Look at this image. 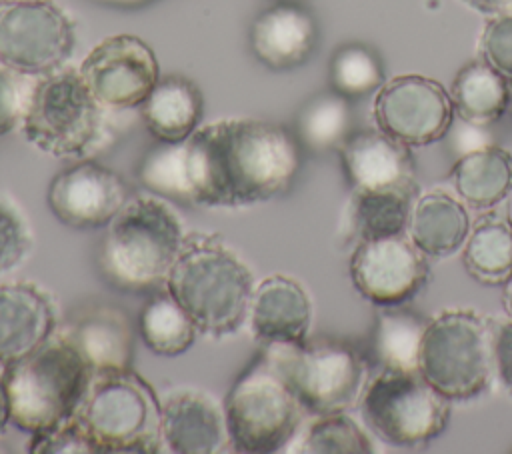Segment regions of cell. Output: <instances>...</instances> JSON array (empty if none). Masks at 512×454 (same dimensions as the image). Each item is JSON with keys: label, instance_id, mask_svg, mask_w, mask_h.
<instances>
[{"label": "cell", "instance_id": "25", "mask_svg": "<svg viewBox=\"0 0 512 454\" xmlns=\"http://www.w3.org/2000/svg\"><path fill=\"white\" fill-rule=\"evenodd\" d=\"M466 272L484 286H504L512 278V220L494 208L470 226L462 246Z\"/></svg>", "mask_w": 512, "mask_h": 454}, {"label": "cell", "instance_id": "11", "mask_svg": "<svg viewBox=\"0 0 512 454\" xmlns=\"http://www.w3.org/2000/svg\"><path fill=\"white\" fill-rule=\"evenodd\" d=\"M72 48L74 24L52 0L0 6V64L38 78L62 68Z\"/></svg>", "mask_w": 512, "mask_h": 454}, {"label": "cell", "instance_id": "26", "mask_svg": "<svg viewBox=\"0 0 512 454\" xmlns=\"http://www.w3.org/2000/svg\"><path fill=\"white\" fill-rule=\"evenodd\" d=\"M430 320L400 306H382L376 314L368 352L370 362L388 372H414L420 362V346Z\"/></svg>", "mask_w": 512, "mask_h": 454}, {"label": "cell", "instance_id": "18", "mask_svg": "<svg viewBox=\"0 0 512 454\" xmlns=\"http://www.w3.org/2000/svg\"><path fill=\"white\" fill-rule=\"evenodd\" d=\"M338 150L352 190H416L410 146L380 128L352 132Z\"/></svg>", "mask_w": 512, "mask_h": 454}, {"label": "cell", "instance_id": "10", "mask_svg": "<svg viewBox=\"0 0 512 454\" xmlns=\"http://www.w3.org/2000/svg\"><path fill=\"white\" fill-rule=\"evenodd\" d=\"M364 424L396 448H420L440 436L450 420V400L414 372L382 370L362 390Z\"/></svg>", "mask_w": 512, "mask_h": 454}, {"label": "cell", "instance_id": "19", "mask_svg": "<svg viewBox=\"0 0 512 454\" xmlns=\"http://www.w3.org/2000/svg\"><path fill=\"white\" fill-rule=\"evenodd\" d=\"M52 296L34 282L0 284V364H12L56 330Z\"/></svg>", "mask_w": 512, "mask_h": 454}, {"label": "cell", "instance_id": "3", "mask_svg": "<svg viewBox=\"0 0 512 454\" xmlns=\"http://www.w3.org/2000/svg\"><path fill=\"white\" fill-rule=\"evenodd\" d=\"M184 240L182 220L166 200L134 196L108 222L98 264L116 288L150 290L166 284Z\"/></svg>", "mask_w": 512, "mask_h": 454}, {"label": "cell", "instance_id": "7", "mask_svg": "<svg viewBox=\"0 0 512 454\" xmlns=\"http://www.w3.org/2000/svg\"><path fill=\"white\" fill-rule=\"evenodd\" d=\"M260 354L312 416L346 412L362 396L366 362L344 342H270Z\"/></svg>", "mask_w": 512, "mask_h": 454}, {"label": "cell", "instance_id": "16", "mask_svg": "<svg viewBox=\"0 0 512 454\" xmlns=\"http://www.w3.org/2000/svg\"><path fill=\"white\" fill-rule=\"evenodd\" d=\"M162 448L174 454H216L226 444L224 406L194 386H176L160 398Z\"/></svg>", "mask_w": 512, "mask_h": 454}, {"label": "cell", "instance_id": "22", "mask_svg": "<svg viewBox=\"0 0 512 454\" xmlns=\"http://www.w3.org/2000/svg\"><path fill=\"white\" fill-rule=\"evenodd\" d=\"M202 108L200 88L186 76L168 74L140 104V116L158 142H182L198 130Z\"/></svg>", "mask_w": 512, "mask_h": 454}, {"label": "cell", "instance_id": "28", "mask_svg": "<svg viewBox=\"0 0 512 454\" xmlns=\"http://www.w3.org/2000/svg\"><path fill=\"white\" fill-rule=\"evenodd\" d=\"M414 192L406 188L352 190L350 226L358 240L402 234L410 224Z\"/></svg>", "mask_w": 512, "mask_h": 454}, {"label": "cell", "instance_id": "29", "mask_svg": "<svg viewBox=\"0 0 512 454\" xmlns=\"http://www.w3.org/2000/svg\"><path fill=\"white\" fill-rule=\"evenodd\" d=\"M354 114L350 100L332 88L314 94L296 116V138L312 152L340 148L352 134Z\"/></svg>", "mask_w": 512, "mask_h": 454}, {"label": "cell", "instance_id": "13", "mask_svg": "<svg viewBox=\"0 0 512 454\" xmlns=\"http://www.w3.org/2000/svg\"><path fill=\"white\" fill-rule=\"evenodd\" d=\"M78 72L106 110L140 108L160 80L154 50L134 34L102 38L84 56Z\"/></svg>", "mask_w": 512, "mask_h": 454}, {"label": "cell", "instance_id": "21", "mask_svg": "<svg viewBox=\"0 0 512 454\" xmlns=\"http://www.w3.org/2000/svg\"><path fill=\"white\" fill-rule=\"evenodd\" d=\"M66 336L92 372L122 370L132 364V326L126 314L114 306L84 310L66 330Z\"/></svg>", "mask_w": 512, "mask_h": 454}, {"label": "cell", "instance_id": "35", "mask_svg": "<svg viewBox=\"0 0 512 454\" xmlns=\"http://www.w3.org/2000/svg\"><path fill=\"white\" fill-rule=\"evenodd\" d=\"M36 76L0 64V136L22 128Z\"/></svg>", "mask_w": 512, "mask_h": 454}, {"label": "cell", "instance_id": "4", "mask_svg": "<svg viewBox=\"0 0 512 454\" xmlns=\"http://www.w3.org/2000/svg\"><path fill=\"white\" fill-rule=\"evenodd\" d=\"M90 378V366L66 332H54L4 368L10 422L30 434L56 428L76 414Z\"/></svg>", "mask_w": 512, "mask_h": 454}, {"label": "cell", "instance_id": "5", "mask_svg": "<svg viewBox=\"0 0 512 454\" xmlns=\"http://www.w3.org/2000/svg\"><path fill=\"white\" fill-rule=\"evenodd\" d=\"M74 416L98 454H152L164 450L160 398L132 368L92 372Z\"/></svg>", "mask_w": 512, "mask_h": 454}, {"label": "cell", "instance_id": "36", "mask_svg": "<svg viewBox=\"0 0 512 454\" xmlns=\"http://www.w3.org/2000/svg\"><path fill=\"white\" fill-rule=\"evenodd\" d=\"M32 454H94L98 452L84 426L76 416L58 424L56 428L40 434H32Z\"/></svg>", "mask_w": 512, "mask_h": 454}, {"label": "cell", "instance_id": "41", "mask_svg": "<svg viewBox=\"0 0 512 454\" xmlns=\"http://www.w3.org/2000/svg\"><path fill=\"white\" fill-rule=\"evenodd\" d=\"M502 306H504V312H506L508 320H512V278L504 284V292H502Z\"/></svg>", "mask_w": 512, "mask_h": 454}, {"label": "cell", "instance_id": "33", "mask_svg": "<svg viewBox=\"0 0 512 454\" xmlns=\"http://www.w3.org/2000/svg\"><path fill=\"white\" fill-rule=\"evenodd\" d=\"M296 450L308 454H368L372 442L346 412L318 414L304 430Z\"/></svg>", "mask_w": 512, "mask_h": 454}, {"label": "cell", "instance_id": "40", "mask_svg": "<svg viewBox=\"0 0 512 454\" xmlns=\"http://www.w3.org/2000/svg\"><path fill=\"white\" fill-rule=\"evenodd\" d=\"M10 422V410H8V394L4 384V372H0V432Z\"/></svg>", "mask_w": 512, "mask_h": 454}, {"label": "cell", "instance_id": "37", "mask_svg": "<svg viewBox=\"0 0 512 454\" xmlns=\"http://www.w3.org/2000/svg\"><path fill=\"white\" fill-rule=\"evenodd\" d=\"M482 58L512 82V12L492 16L480 36Z\"/></svg>", "mask_w": 512, "mask_h": 454}, {"label": "cell", "instance_id": "15", "mask_svg": "<svg viewBox=\"0 0 512 454\" xmlns=\"http://www.w3.org/2000/svg\"><path fill=\"white\" fill-rule=\"evenodd\" d=\"M130 198L128 184L112 168L80 160L58 172L46 192L50 212L70 228H106Z\"/></svg>", "mask_w": 512, "mask_h": 454}, {"label": "cell", "instance_id": "6", "mask_svg": "<svg viewBox=\"0 0 512 454\" xmlns=\"http://www.w3.org/2000/svg\"><path fill=\"white\" fill-rule=\"evenodd\" d=\"M104 106L92 96L78 68L38 76L22 132L38 150L56 158H86L106 136Z\"/></svg>", "mask_w": 512, "mask_h": 454}, {"label": "cell", "instance_id": "31", "mask_svg": "<svg viewBox=\"0 0 512 454\" xmlns=\"http://www.w3.org/2000/svg\"><path fill=\"white\" fill-rule=\"evenodd\" d=\"M330 88L348 100L378 92L386 82V72L378 52L360 42L342 44L330 58Z\"/></svg>", "mask_w": 512, "mask_h": 454}, {"label": "cell", "instance_id": "23", "mask_svg": "<svg viewBox=\"0 0 512 454\" xmlns=\"http://www.w3.org/2000/svg\"><path fill=\"white\" fill-rule=\"evenodd\" d=\"M408 230L410 240L426 258H446L464 246L470 218L462 200L436 190L416 200Z\"/></svg>", "mask_w": 512, "mask_h": 454}, {"label": "cell", "instance_id": "2", "mask_svg": "<svg viewBox=\"0 0 512 454\" xmlns=\"http://www.w3.org/2000/svg\"><path fill=\"white\" fill-rule=\"evenodd\" d=\"M254 276L218 234H186L166 278V292L190 316L200 334L224 338L248 318Z\"/></svg>", "mask_w": 512, "mask_h": 454}, {"label": "cell", "instance_id": "27", "mask_svg": "<svg viewBox=\"0 0 512 454\" xmlns=\"http://www.w3.org/2000/svg\"><path fill=\"white\" fill-rule=\"evenodd\" d=\"M450 100L460 120L490 126L508 112L510 82L484 58H476L458 70Z\"/></svg>", "mask_w": 512, "mask_h": 454}, {"label": "cell", "instance_id": "32", "mask_svg": "<svg viewBox=\"0 0 512 454\" xmlns=\"http://www.w3.org/2000/svg\"><path fill=\"white\" fill-rule=\"evenodd\" d=\"M136 174L138 182L152 194L194 204L186 168V140L152 146L142 156Z\"/></svg>", "mask_w": 512, "mask_h": 454}, {"label": "cell", "instance_id": "9", "mask_svg": "<svg viewBox=\"0 0 512 454\" xmlns=\"http://www.w3.org/2000/svg\"><path fill=\"white\" fill-rule=\"evenodd\" d=\"M302 412L290 386L262 354L236 378L224 400L228 438L242 454L284 450L298 434Z\"/></svg>", "mask_w": 512, "mask_h": 454}, {"label": "cell", "instance_id": "1", "mask_svg": "<svg viewBox=\"0 0 512 454\" xmlns=\"http://www.w3.org/2000/svg\"><path fill=\"white\" fill-rule=\"evenodd\" d=\"M194 204L246 208L286 192L300 168V142L260 118H222L186 140Z\"/></svg>", "mask_w": 512, "mask_h": 454}, {"label": "cell", "instance_id": "14", "mask_svg": "<svg viewBox=\"0 0 512 454\" xmlns=\"http://www.w3.org/2000/svg\"><path fill=\"white\" fill-rule=\"evenodd\" d=\"M428 276L426 256L402 234L358 240L350 258L354 288L376 306H402L424 288Z\"/></svg>", "mask_w": 512, "mask_h": 454}, {"label": "cell", "instance_id": "17", "mask_svg": "<svg viewBox=\"0 0 512 454\" xmlns=\"http://www.w3.org/2000/svg\"><path fill=\"white\" fill-rule=\"evenodd\" d=\"M248 44L266 68L292 70L312 56L318 44V22L302 4L280 0L254 18Z\"/></svg>", "mask_w": 512, "mask_h": 454}, {"label": "cell", "instance_id": "24", "mask_svg": "<svg viewBox=\"0 0 512 454\" xmlns=\"http://www.w3.org/2000/svg\"><path fill=\"white\" fill-rule=\"evenodd\" d=\"M462 202L476 210H490L512 192V154L496 144L458 156L450 172Z\"/></svg>", "mask_w": 512, "mask_h": 454}, {"label": "cell", "instance_id": "30", "mask_svg": "<svg viewBox=\"0 0 512 454\" xmlns=\"http://www.w3.org/2000/svg\"><path fill=\"white\" fill-rule=\"evenodd\" d=\"M138 332L150 352L160 356H178L194 344L198 328L180 308V304L166 292L154 296L142 308Z\"/></svg>", "mask_w": 512, "mask_h": 454}, {"label": "cell", "instance_id": "42", "mask_svg": "<svg viewBox=\"0 0 512 454\" xmlns=\"http://www.w3.org/2000/svg\"><path fill=\"white\" fill-rule=\"evenodd\" d=\"M508 112L512 116V82H510V102H508Z\"/></svg>", "mask_w": 512, "mask_h": 454}, {"label": "cell", "instance_id": "39", "mask_svg": "<svg viewBox=\"0 0 512 454\" xmlns=\"http://www.w3.org/2000/svg\"><path fill=\"white\" fill-rule=\"evenodd\" d=\"M472 10L488 16L512 12V0H464Z\"/></svg>", "mask_w": 512, "mask_h": 454}, {"label": "cell", "instance_id": "20", "mask_svg": "<svg viewBox=\"0 0 512 454\" xmlns=\"http://www.w3.org/2000/svg\"><path fill=\"white\" fill-rule=\"evenodd\" d=\"M246 320L260 344L302 342L310 330L312 302L298 280L272 274L254 284Z\"/></svg>", "mask_w": 512, "mask_h": 454}, {"label": "cell", "instance_id": "8", "mask_svg": "<svg viewBox=\"0 0 512 454\" xmlns=\"http://www.w3.org/2000/svg\"><path fill=\"white\" fill-rule=\"evenodd\" d=\"M418 372L444 398H478L492 378V318L474 310L434 316L420 346Z\"/></svg>", "mask_w": 512, "mask_h": 454}, {"label": "cell", "instance_id": "34", "mask_svg": "<svg viewBox=\"0 0 512 454\" xmlns=\"http://www.w3.org/2000/svg\"><path fill=\"white\" fill-rule=\"evenodd\" d=\"M32 250V228L24 210L0 194V274L20 266Z\"/></svg>", "mask_w": 512, "mask_h": 454}, {"label": "cell", "instance_id": "38", "mask_svg": "<svg viewBox=\"0 0 512 454\" xmlns=\"http://www.w3.org/2000/svg\"><path fill=\"white\" fill-rule=\"evenodd\" d=\"M492 374L500 388L512 396V320H492Z\"/></svg>", "mask_w": 512, "mask_h": 454}, {"label": "cell", "instance_id": "12", "mask_svg": "<svg viewBox=\"0 0 512 454\" xmlns=\"http://www.w3.org/2000/svg\"><path fill=\"white\" fill-rule=\"evenodd\" d=\"M372 112L382 132L410 148L442 140L456 116L450 92L422 74L386 80L376 92Z\"/></svg>", "mask_w": 512, "mask_h": 454}]
</instances>
